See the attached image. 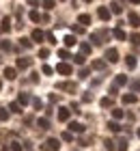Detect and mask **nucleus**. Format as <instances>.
<instances>
[{"instance_id":"f257e3e1","label":"nucleus","mask_w":140,"mask_h":151,"mask_svg":"<svg viewBox=\"0 0 140 151\" xmlns=\"http://www.w3.org/2000/svg\"><path fill=\"white\" fill-rule=\"evenodd\" d=\"M58 149H60V142L56 138H47L43 145V151H58Z\"/></svg>"},{"instance_id":"f03ea898","label":"nucleus","mask_w":140,"mask_h":151,"mask_svg":"<svg viewBox=\"0 0 140 151\" xmlns=\"http://www.w3.org/2000/svg\"><path fill=\"white\" fill-rule=\"evenodd\" d=\"M108 37H110L108 30H99V32H93V35H90V39H93L95 43H103V39H108Z\"/></svg>"},{"instance_id":"7ed1b4c3","label":"nucleus","mask_w":140,"mask_h":151,"mask_svg":"<svg viewBox=\"0 0 140 151\" xmlns=\"http://www.w3.org/2000/svg\"><path fill=\"white\" fill-rule=\"evenodd\" d=\"M106 60H108V63H116V60H118V52L114 50V47L106 50Z\"/></svg>"},{"instance_id":"20e7f679","label":"nucleus","mask_w":140,"mask_h":151,"mask_svg":"<svg viewBox=\"0 0 140 151\" xmlns=\"http://www.w3.org/2000/svg\"><path fill=\"white\" fill-rule=\"evenodd\" d=\"M56 71H58V73H62V76H71V65H67V63H58Z\"/></svg>"},{"instance_id":"39448f33","label":"nucleus","mask_w":140,"mask_h":151,"mask_svg":"<svg viewBox=\"0 0 140 151\" xmlns=\"http://www.w3.org/2000/svg\"><path fill=\"white\" fill-rule=\"evenodd\" d=\"M97 15H99V19L108 22V19H110V9H106V6H99V9H97Z\"/></svg>"},{"instance_id":"423d86ee","label":"nucleus","mask_w":140,"mask_h":151,"mask_svg":"<svg viewBox=\"0 0 140 151\" xmlns=\"http://www.w3.org/2000/svg\"><path fill=\"white\" fill-rule=\"evenodd\" d=\"M58 88H60V91H69V93H73L78 86H75L73 82H60V84H58Z\"/></svg>"},{"instance_id":"0eeeda50","label":"nucleus","mask_w":140,"mask_h":151,"mask_svg":"<svg viewBox=\"0 0 140 151\" xmlns=\"http://www.w3.org/2000/svg\"><path fill=\"white\" fill-rule=\"evenodd\" d=\"M69 129L75 132V134H82V132H84V125H82V123H78V121H71V123H69Z\"/></svg>"},{"instance_id":"6e6552de","label":"nucleus","mask_w":140,"mask_h":151,"mask_svg":"<svg viewBox=\"0 0 140 151\" xmlns=\"http://www.w3.org/2000/svg\"><path fill=\"white\" fill-rule=\"evenodd\" d=\"M69 114H71L69 108H58V121H69Z\"/></svg>"},{"instance_id":"1a4fd4ad","label":"nucleus","mask_w":140,"mask_h":151,"mask_svg":"<svg viewBox=\"0 0 140 151\" xmlns=\"http://www.w3.org/2000/svg\"><path fill=\"white\" fill-rule=\"evenodd\" d=\"M4 78H6V80H15V78H17L15 69H13V67H6V69H4Z\"/></svg>"},{"instance_id":"9d476101","label":"nucleus","mask_w":140,"mask_h":151,"mask_svg":"<svg viewBox=\"0 0 140 151\" xmlns=\"http://www.w3.org/2000/svg\"><path fill=\"white\" fill-rule=\"evenodd\" d=\"M125 84H127V78H125V76H121V73H118L116 78H114V86L118 88V86H125Z\"/></svg>"},{"instance_id":"9b49d317","label":"nucleus","mask_w":140,"mask_h":151,"mask_svg":"<svg viewBox=\"0 0 140 151\" xmlns=\"http://www.w3.org/2000/svg\"><path fill=\"white\" fill-rule=\"evenodd\" d=\"M129 26H134V28H136V26H140V17L136 15V13H129Z\"/></svg>"},{"instance_id":"f8f14e48","label":"nucleus","mask_w":140,"mask_h":151,"mask_svg":"<svg viewBox=\"0 0 140 151\" xmlns=\"http://www.w3.org/2000/svg\"><path fill=\"white\" fill-rule=\"evenodd\" d=\"M0 30H2V32H9L11 30V19L9 17H2V26H0Z\"/></svg>"},{"instance_id":"ddd939ff","label":"nucleus","mask_w":140,"mask_h":151,"mask_svg":"<svg viewBox=\"0 0 140 151\" xmlns=\"http://www.w3.org/2000/svg\"><path fill=\"white\" fill-rule=\"evenodd\" d=\"M32 41H37V43H41V41H43V30H32Z\"/></svg>"},{"instance_id":"4468645a","label":"nucleus","mask_w":140,"mask_h":151,"mask_svg":"<svg viewBox=\"0 0 140 151\" xmlns=\"http://www.w3.org/2000/svg\"><path fill=\"white\" fill-rule=\"evenodd\" d=\"M116 149L118 151H127V138H118L116 140Z\"/></svg>"},{"instance_id":"2eb2a0df","label":"nucleus","mask_w":140,"mask_h":151,"mask_svg":"<svg viewBox=\"0 0 140 151\" xmlns=\"http://www.w3.org/2000/svg\"><path fill=\"white\" fill-rule=\"evenodd\" d=\"M17 67H19V69H26V67H30V58H17Z\"/></svg>"},{"instance_id":"dca6fc26","label":"nucleus","mask_w":140,"mask_h":151,"mask_svg":"<svg viewBox=\"0 0 140 151\" xmlns=\"http://www.w3.org/2000/svg\"><path fill=\"white\" fill-rule=\"evenodd\" d=\"M138 97L136 95H123V104H136Z\"/></svg>"},{"instance_id":"f3484780","label":"nucleus","mask_w":140,"mask_h":151,"mask_svg":"<svg viewBox=\"0 0 140 151\" xmlns=\"http://www.w3.org/2000/svg\"><path fill=\"white\" fill-rule=\"evenodd\" d=\"M75 43H78V41H75L73 35H67V37H65V45H67V47H71V45H75Z\"/></svg>"},{"instance_id":"a211bd4d","label":"nucleus","mask_w":140,"mask_h":151,"mask_svg":"<svg viewBox=\"0 0 140 151\" xmlns=\"http://www.w3.org/2000/svg\"><path fill=\"white\" fill-rule=\"evenodd\" d=\"M30 19H32V22H41V19H43V15H41L39 11H30Z\"/></svg>"},{"instance_id":"6ab92c4d","label":"nucleus","mask_w":140,"mask_h":151,"mask_svg":"<svg viewBox=\"0 0 140 151\" xmlns=\"http://www.w3.org/2000/svg\"><path fill=\"white\" fill-rule=\"evenodd\" d=\"M17 101H19V104H22V106H26L28 101H30V97H28L26 93H19V97H17Z\"/></svg>"},{"instance_id":"aec40b11","label":"nucleus","mask_w":140,"mask_h":151,"mask_svg":"<svg viewBox=\"0 0 140 151\" xmlns=\"http://www.w3.org/2000/svg\"><path fill=\"white\" fill-rule=\"evenodd\" d=\"M78 22H80L82 26H86V24H90V15H86V13H84V15H80V17H78Z\"/></svg>"},{"instance_id":"412c9836","label":"nucleus","mask_w":140,"mask_h":151,"mask_svg":"<svg viewBox=\"0 0 140 151\" xmlns=\"http://www.w3.org/2000/svg\"><path fill=\"white\" fill-rule=\"evenodd\" d=\"M112 35H114L116 39H121V41L127 39V37H125V32H123V28H114V32H112Z\"/></svg>"},{"instance_id":"4be33fe9","label":"nucleus","mask_w":140,"mask_h":151,"mask_svg":"<svg viewBox=\"0 0 140 151\" xmlns=\"http://www.w3.org/2000/svg\"><path fill=\"white\" fill-rule=\"evenodd\" d=\"M129 88L134 93H140V80H134V82H129Z\"/></svg>"},{"instance_id":"5701e85b","label":"nucleus","mask_w":140,"mask_h":151,"mask_svg":"<svg viewBox=\"0 0 140 151\" xmlns=\"http://www.w3.org/2000/svg\"><path fill=\"white\" fill-rule=\"evenodd\" d=\"M125 63H127L129 69H136V58L134 56H127V58H125Z\"/></svg>"},{"instance_id":"b1692460","label":"nucleus","mask_w":140,"mask_h":151,"mask_svg":"<svg viewBox=\"0 0 140 151\" xmlns=\"http://www.w3.org/2000/svg\"><path fill=\"white\" fill-rule=\"evenodd\" d=\"M37 125H39L41 129H47V127H50V121H47V119H39V121H37Z\"/></svg>"},{"instance_id":"393cba45","label":"nucleus","mask_w":140,"mask_h":151,"mask_svg":"<svg viewBox=\"0 0 140 151\" xmlns=\"http://www.w3.org/2000/svg\"><path fill=\"white\" fill-rule=\"evenodd\" d=\"M99 104H101V108H110V106H112V97H103Z\"/></svg>"},{"instance_id":"a878e982","label":"nucleus","mask_w":140,"mask_h":151,"mask_svg":"<svg viewBox=\"0 0 140 151\" xmlns=\"http://www.w3.org/2000/svg\"><path fill=\"white\" fill-rule=\"evenodd\" d=\"M108 127H110V132H114V134H116V132H121V125H118V123H112V121H110V123H108Z\"/></svg>"},{"instance_id":"bb28decb","label":"nucleus","mask_w":140,"mask_h":151,"mask_svg":"<svg viewBox=\"0 0 140 151\" xmlns=\"http://www.w3.org/2000/svg\"><path fill=\"white\" fill-rule=\"evenodd\" d=\"M43 9L45 11H52L54 9V0H43Z\"/></svg>"},{"instance_id":"cd10ccee","label":"nucleus","mask_w":140,"mask_h":151,"mask_svg":"<svg viewBox=\"0 0 140 151\" xmlns=\"http://www.w3.org/2000/svg\"><path fill=\"white\" fill-rule=\"evenodd\" d=\"M93 69H106V63H103V60H95V63H93Z\"/></svg>"},{"instance_id":"c85d7f7f","label":"nucleus","mask_w":140,"mask_h":151,"mask_svg":"<svg viewBox=\"0 0 140 151\" xmlns=\"http://www.w3.org/2000/svg\"><path fill=\"white\" fill-rule=\"evenodd\" d=\"M73 63H78V65H84V54H75V56H73Z\"/></svg>"},{"instance_id":"c756f323","label":"nucleus","mask_w":140,"mask_h":151,"mask_svg":"<svg viewBox=\"0 0 140 151\" xmlns=\"http://www.w3.org/2000/svg\"><path fill=\"white\" fill-rule=\"evenodd\" d=\"M129 41H131L134 45H138V43H140V35H138V32H134V35L129 37Z\"/></svg>"},{"instance_id":"7c9ffc66","label":"nucleus","mask_w":140,"mask_h":151,"mask_svg":"<svg viewBox=\"0 0 140 151\" xmlns=\"http://www.w3.org/2000/svg\"><path fill=\"white\" fill-rule=\"evenodd\" d=\"M0 50H2V52H9V50H11V43H9V41H2V43H0Z\"/></svg>"},{"instance_id":"2f4dec72","label":"nucleus","mask_w":140,"mask_h":151,"mask_svg":"<svg viewBox=\"0 0 140 151\" xmlns=\"http://www.w3.org/2000/svg\"><path fill=\"white\" fill-rule=\"evenodd\" d=\"M39 56H41V58H47V56H50V50H47V47H41V50H39Z\"/></svg>"},{"instance_id":"473e14b6","label":"nucleus","mask_w":140,"mask_h":151,"mask_svg":"<svg viewBox=\"0 0 140 151\" xmlns=\"http://www.w3.org/2000/svg\"><path fill=\"white\" fill-rule=\"evenodd\" d=\"M112 116H114V119H121V116H123V110H121V108H114V110H112Z\"/></svg>"},{"instance_id":"72a5a7b5","label":"nucleus","mask_w":140,"mask_h":151,"mask_svg":"<svg viewBox=\"0 0 140 151\" xmlns=\"http://www.w3.org/2000/svg\"><path fill=\"white\" fill-rule=\"evenodd\" d=\"M19 43H22L26 50H28V47H32V41H30V39H19Z\"/></svg>"},{"instance_id":"f704fd0d","label":"nucleus","mask_w":140,"mask_h":151,"mask_svg":"<svg viewBox=\"0 0 140 151\" xmlns=\"http://www.w3.org/2000/svg\"><path fill=\"white\" fill-rule=\"evenodd\" d=\"M80 50H82V54H88V52H90V45H88V43H82Z\"/></svg>"},{"instance_id":"c9c22d12","label":"nucleus","mask_w":140,"mask_h":151,"mask_svg":"<svg viewBox=\"0 0 140 151\" xmlns=\"http://www.w3.org/2000/svg\"><path fill=\"white\" fill-rule=\"evenodd\" d=\"M62 140L71 142V140H73V136H71V132H65V134H62Z\"/></svg>"},{"instance_id":"e433bc0d","label":"nucleus","mask_w":140,"mask_h":151,"mask_svg":"<svg viewBox=\"0 0 140 151\" xmlns=\"http://www.w3.org/2000/svg\"><path fill=\"white\" fill-rule=\"evenodd\" d=\"M6 119H9V112L2 108V110H0V121H6Z\"/></svg>"},{"instance_id":"4c0bfd02","label":"nucleus","mask_w":140,"mask_h":151,"mask_svg":"<svg viewBox=\"0 0 140 151\" xmlns=\"http://www.w3.org/2000/svg\"><path fill=\"white\" fill-rule=\"evenodd\" d=\"M11 151H22V145L19 142H11Z\"/></svg>"},{"instance_id":"58836bf2","label":"nucleus","mask_w":140,"mask_h":151,"mask_svg":"<svg viewBox=\"0 0 140 151\" xmlns=\"http://www.w3.org/2000/svg\"><path fill=\"white\" fill-rule=\"evenodd\" d=\"M9 110H11V112H22V110H19V104H11Z\"/></svg>"},{"instance_id":"ea45409f","label":"nucleus","mask_w":140,"mask_h":151,"mask_svg":"<svg viewBox=\"0 0 140 151\" xmlns=\"http://www.w3.org/2000/svg\"><path fill=\"white\" fill-rule=\"evenodd\" d=\"M112 11H114V13H116V15H118V13H121L123 9H121V4H116V2H114V4H112Z\"/></svg>"},{"instance_id":"a19ab883","label":"nucleus","mask_w":140,"mask_h":151,"mask_svg":"<svg viewBox=\"0 0 140 151\" xmlns=\"http://www.w3.org/2000/svg\"><path fill=\"white\" fill-rule=\"evenodd\" d=\"M58 56L60 58H69V52L67 50H58Z\"/></svg>"},{"instance_id":"79ce46f5","label":"nucleus","mask_w":140,"mask_h":151,"mask_svg":"<svg viewBox=\"0 0 140 151\" xmlns=\"http://www.w3.org/2000/svg\"><path fill=\"white\" fill-rule=\"evenodd\" d=\"M43 73L50 76V73H52V67H50V65H43Z\"/></svg>"},{"instance_id":"37998d69","label":"nucleus","mask_w":140,"mask_h":151,"mask_svg":"<svg viewBox=\"0 0 140 151\" xmlns=\"http://www.w3.org/2000/svg\"><path fill=\"white\" fill-rule=\"evenodd\" d=\"M106 147H108L110 151H112V149H116V147H114V142H112V140H106Z\"/></svg>"},{"instance_id":"c03bdc74","label":"nucleus","mask_w":140,"mask_h":151,"mask_svg":"<svg viewBox=\"0 0 140 151\" xmlns=\"http://www.w3.org/2000/svg\"><path fill=\"white\" fill-rule=\"evenodd\" d=\"M45 37H47V41H50V43H56V41H54V35H52V32H47Z\"/></svg>"},{"instance_id":"a18cd8bd","label":"nucleus","mask_w":140,"mask_h":151,"mask_svg":"<svg viewBox=\"0 0 140 151\" xmlns=\"http://www.w3.org/2000/svg\"><path fill=\"white\" fill-rule=\"evenodd\" d=\"M32 106L34 108H41V99H32Z\"/></svg>"},{"instance_id":"49530a36","label":"nucleus","mask_w":140,"mask_h":151,"mask_svg":"<svg viewBox=\"0 0 140 151\" xmlns=\"http://www.w3.org/2000/svg\"><path fill=\"white\" fill-rule=\"evenodd\" d=\"M129 2H134V4H140V0H129Z\"/></svg>"},{"instance_id":"de8ad7c7","label":"nucleus","mask_w":140,"mask_h":151,"mask_svg":"<svg viewBox=\"0 0 140 151\" xmlns=\"http://www.w3.org/2000/svg\"><path fill=\"white\" fill-rule=\"evenodd\" d=\"M0 88H2V80H0Z\"/></svg>"},{"instance_id":"09e8293b","label":"nucleus","mask_w":140,"mask_h":151,"mask_svg":"<svg viewBox=\"0 0 140 151\" xmlns=\"http://www.w3.org/2000/svg\"><path fill=\"white\" fill-rule=\"evenodd\" d=\"M138 138H140V129H138Z\"/></svg>"},{"instance_id":"8fccbe9b","label":"nucleus","mask_w":140,"mask_h":151,"mask_svg":"<svg viewBox=\"0 0 140 151\" xmlns=\"http://www.w3.org/2000/svg\"><path fill=\"white\" fill-rule=\"evenodd\" d=\"M84 2H90V0H84Z\"/></svg>"}]
</instances>
